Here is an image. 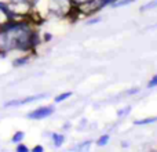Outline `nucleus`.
Returning <instances> with one entry per match:
<instances>
[{
    "label": "nucleus",
    "mask_w": 157,
    "mask_h": 152,
    "mask_svg": "<svg viewBox=\"0 0 157 152\" xmlns=\"http://www.w3.org/2000/svg\"><path fill=\"white\" fill-rule=\"evenodd\" d=\"M11 2L13 3H25L26 0H11Z\"/></svg>",
    "instance_id": "f3484780"
},
{
    "label": "nucleus",
    "mask_w": 157,
    "mask_h": 152,
    "mask_svg": "<svg viewBox=\"0 0 157 152\" xmlns=\"http://www.w3.org/2000/svg\"><path fill=\"white\" fill-rule=\"evenodd\" d=\"M147 87H149V89L157 87V75H155V76H153V78L149 80V83H147Z\"/></svg>",
    "instance_id": "f8f14e48"
},
{
    "label": "nucleus",
    "mask_w": 157,
    "mask_h": 152,
    "mask_svg": "<svg viewBox=\"0 0 157 152\" xmlns=\"http://www.w3.org/2000/svg\"><path fill=\"white\" fill-rule=\"evenodd\" d=\"M39 44L37 32L30 28L28 22H14L7 19L0 26V51L7 53L11 50L28 51Z\"/></svg>",
    "instance_id": "f257e3e1"
},
{
    "label": "nucleus",
    "mask_w": 157,
    "mask_h": 152,
    "mask_svg": "<svg viewBox=\"0 0 157 152\" xmlns=\"http://www.w3.org/2000/svg\"><path fill=\"white\" fill-rule=\"evenodd\" d=\"M157 120V118H146V119H141V120H135L134 125H138V126H142V125H149V123H155Z\"/></svg>",
    "instance_id": "423d86ee"
},
{
    "label": "nucleus",
    "mask_w": 157,
    "mask_h": 152,
    "mask_svg": "<svg viewBox=\"0 0 157 152\" xmlns=\"http://www.w3.org/2000/svg\"><path fill=\"white\" fill-rule=\"evenodd\" d=\"M109 2V4H112V3H114V2H117V0H108Z\"/></svg>",
    "instance_id": "6ab92c4d"
},
{
    "label": "nucleus",
    "mask_w": 157,
    "mask_h": 152,
    "mask_svg": "<svg viewBox=\"0 0 157 152\" xmlns=\"http://www.w3.org/2000/svg\"><path fill=\"white\" fill-rule=\"evenodd\" d=\"M43 150H44V148L41 147V145H36V147L33 148V151H35V152H41Z\"/></svg>",
    "instance_id": "dca6fc26"
},
{
    "label": "nucleus",
    "mask_w": 157,
    "mask_h": 152,
    "mask_svg": "<svg viewBox=\"0 0 157 152\" xmlns=\"http://www.w3.org/2000/svg\"><path fill=\"white\" fill-rule=\"evenodd\" d=\"M138 91H139V89H138V87H134V89L128 90V91H127V94H135V93H138Z\"/></svg>",
    "instance_id": "4468645a"
},
{
    "label": "nucleus",
    "mask_w": 157,
    "mask_h": 152,
    "mask_svg": "<svg viewBox=\"0 0 157 152\" xmlns=\"http://www.w3.org/2000/svg\"><path fill=\"white\" fill-rule=\"evenodd\" d=\"M52 141H54V144L57 145V147H61V145L63 144V141H65V136L59 134V133H54L52 134Z\"/></svg>",
    "instance_id": "20e7f679"
},
{
    "label": "nucleus",
    "mask_w": 157,
    "mask_h": 152,
    "mask_svg": "<svg viewBox=\"0 0 157 152\" xmlns=\"http://www.w3.org/2000/svg\"><path fill=\"white\" fill-rule=\"evenodd\" d=\"M130 111H131V108L130 106H125V108H123V109H120L119 112H117V116L119 118H123V116H127L128 114H130Z\"/></svg>",
    "instance_id": "9b49d317"
},
{
    "label": "nucleus",
    "mask_w": 157,
    "mask_h": 152,
    "mask_svg": "<svg viewBox=\"0 0 157 152\" xmlns=\"http://www.w3.org/2000/svg\"><path fill=\"white\" fill-rule=\"evenodd\" d=\"M54 114V106H41V108H37L35 111L29 112L28 114V118L33 120H40L44 119V118H48Z\"/></svg>",
    "instance_id": "f03ea898"
},
{
    "label": "nucleus",
    "mask_w": 157,
    "mask_h": 152,
    "mask_svg": "<svg viewBox=\"0 0 157 152\" xmlns=\"http://www.w3.org/2000/svg\"><path fill=\"white\" fill-rule=\"evenodd\" d=\"M99 21H101V18H92L91 21H88V22H87V24H88V25H91V24H97V22H99Z\"/></svg>",
    "instance_id": "2eb2a0df"
},
{
    "label": "nucleus",
    "mask_w": 157,
    "mask_h": 152,
    "mask_svg": "<svg viewBox=\"0 0 157 152\" xmlns=\"http://www.w3.org/2000/svg\"><path fill=\"white\" fill-rule=\"evenodd\" d=\"M17 151H18V152H28V151H29V148H28L26 145L19 144V142H18V147H17Z\"/></svg>",
    "instance_id": "ddd939ff"
},
{
    "label": "nucleus",
    "mask_w": 157,
    "mask_h": 152,
    "mask_svg": "<svg viewBox=\"0 0 157 152\" xmlns=\"http://www.w3.org/2000/svg\"><path fill=\"white\" fill-rule=\"evenodd\" d=\"M108 141H109V136H108V134H105V136H101V137H99V138H98L97 144H98V145H99V147H102V145L108 144Z\"/></svg>",
    "instance_id": "9d476101"
},
{
    "label": "nucleus",
    "mask_w": 157,
    "mask_h": 152,
    "mask_svg": "<svg viewBox=\"0 0 157 152\" xmlns=\"http://www.w3.org/2000/svg\"><path fill=\"white\" fill-rule=\"evenodd\" d=\"M44 39H46V40H50V39H51V35H48V33H47V35L44 36Z\"/></svg>",
    "instance_id": "a211bd4d"
},
{
    "label": "nucleus",
    "mask_w": 157,
    "mask_h": 152,
    "mask_svg": "<svg viewBox=\"0 0 157 152\" xmlns=\"http://www.w3.org/2000/svg\"><path fill=\"white\" fill-rule=\"evenodd\" d=\"M24 137H25V133H24V131H15V134L13 136L11 141L15 142V144H18V142H21L22 140H24Z\"/></svg>",
    "instance_id": "0eeeda50"
},
{
    "label": "nucleus",
    "mask_w": 157,
    "mask_h": 152,
    "mask_svg": "<svg viewBox=\"0 0 157 152\" xmlns=\"http://www.w3.org/2000/svg\"><path fill=\"white\" fill-rule=\"evenodd\" d=\"M47 97V94H39V95H32V97H26V98H22V100H11V101H7L4 104L6 108L8 106H21V105H26V104H30V102H35V101L40 100V98H44Z\"/></svg>",
    "instance_id": "7ed1b4c3"
},
{
    "label": "nucleus",
    "mask_w": 157,
    "mask_h": 152,
    "mask_svg": "<svg viewBox=\"0 0 157 152\" xmlns=\"http://www.w3.org/2000/svg\"><path fill=\"white\" fill-rule=\"evenodd\" d=\"M157 7V0H152V2L146 3V4H144L141 7V13H145V11L147 10H152V8H156Z\"/></svg>",
    "instance_id": "39448f33"
},
{
    "label": "nucleus",
    "mask_w": 157,
    "mask_h": 152,
    "mask_svg": "<svg viewBox=\"0 0 157 152\" xmlns=\"http://www.w3.org/2000/svg\"><path fill=\"white\" fill-rule=\"evenodd\" d=\"M29 61V58L28 57H22V58H17L15 61H14V66H22L25 65V64Z\"/></svg>",
    "instance_id": "1a4fd4ad"
},
{
    "label": "nucleus",
    "mask_w": 157,
    "mask_h": 152,
    "mask_svg": "<svg viewBox=\"0 0 157 152\" xmlns=\"http://www.w3.org/2000/svg\"><path fill=\"white\" fill-rule=\"evenodd\" d=\"M72 95V91H66V93H62V94H59V95H57L55 97V102H62V101H65L66 98H69Z\"/></svg>",
    "instance_id": "6e6552de"
}]
</instances>
